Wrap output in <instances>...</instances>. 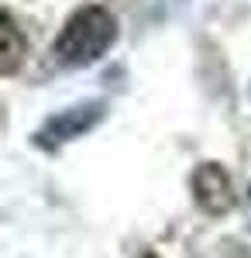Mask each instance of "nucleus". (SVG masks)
<instances>
[{"label":"nucleus","instance_id":"nucleus-1","mask_svg":"<svg viewBox=\"0 0 251 258\" xmlns=\"http://www.w3.org/2000/svg\"><path fill=\"white\" fill-rule=\"evenodd\" d=\"M114 18L103 11V7H83L76 11L69 24L62 28L58 35L55 52L62 55V62L69 66H83V62H93L107 52V45L114 41Z\"/></svg>","mask_w":251,"mask_h":258},{"label":"nucleus","instance_id":"nucleus-3","mask_svg":"<svg viewBox=\"0 0 251 258\" xmlns=\"http://www.w3.org/2000/svg\"><path fill=\"white\" fill-rule=\"evenodd\" d=\"M28 52V45L21 41V31H18V24H14V18L11 14H4V73L11 76L14 69H18V62H21V55Z\"/></svg>","mask_w":251,"mask_h":258},{"label":"nucleus","instance_id":"nucleus-2","mask_svg":"<svg viewBox=\"0 0 251 258\" xmlns=\"http://www.w3.org/2000/svg\"><path fill=\"white\" fill-rule=\"evenodd\" d=\"M196 200L210 210V214H224L231 210L234 203V189H231V179L220 165L207 162L200 172H196Z\"/></svg>","mask_w":251,"mask_h":258}]
</instances>
